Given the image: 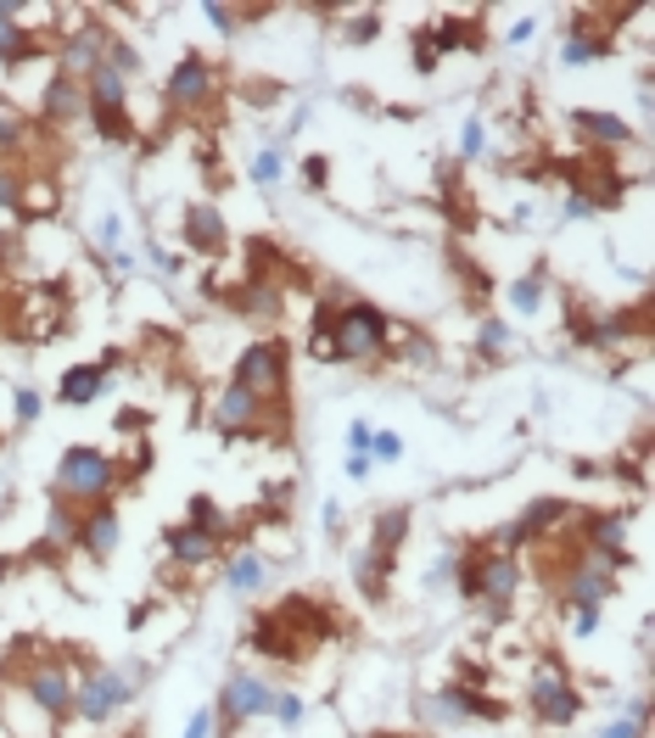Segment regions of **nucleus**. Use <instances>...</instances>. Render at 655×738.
<instances>
[{
  "label": "nucleus",
  "mask_w": 655,
  "mask_h": 738,
  "mask_svg": "<svg viewBox=\"0 0 655 738\" xmlns=\"http://www.w3.org/2000/svg\"><path fill=\"white\" fill-rule=\"evenodd\" d=\"M331 336H336L331 347H336L342 358H370V353H381V342H386V319H381L370 302H354V308L336 313Z\"/></svg>",
  "instance_id": "f257e3e1"
},
{
  "label": "nucleus",
  "mask_w": 655,
  "mask_h": 738,
  "mask_svg": "<svg viewBox=\"0 0 655 738\" xmlns=\"http://www.w3.org/2000/svg\"><path fill=\"white\" fill-rule=\"evenodd\" d=\"M112 481H118V470L107 465V459H101L96 448H68V453H62L57 487H62L68 498H96V492H107Z\"/></svg>",
  "instance_id": "f03ea898"
},
{
  "label": "nucleus",
  "mask_w": 655,
  "mask_h": 738,
  "mask_svg": "<svg viewBox=\"0 0 655 738\" xmlns=\"http://www.w3.org/2000/svg\"><path fill=\"white\" fill-rule=\"evenodd\" d=\"M515 582H521V565L510 560V554H488V560H470V571H465V593H470V598H488L493 610H504V605H510Z\"/></svg>",
  "instance_id": "7ed1b4c3"
},
{
  "label": "nucleus",
  "mask_w": 655,
  "mask_h": 738,
  "mask_svg": "<svg viewBox=\"0 0 655 738\" xmlns=\"http://www.w3.org/2000/svg\"><path fill=\"white\" fill-rule=\"evenodd\" d=\"M280 381H286V364H280V347L275 342H258V347L241 353V364H236V386L241 392L269 397V392H280Z\"/></svg>",
  "instance_id": "20e7f679"
},
{
  "label": "nucleus",
  "mask_w": 655,
  "mask_h": 738,
  "mask_svg": "<svg viewBox=\"0 0 655 738\" xmlns=\"http://www.w3.org/2000/svg\"><path fill=\"white\" fill-rule=\"evenodd\" d=\"M135 694H129V677H112V671H96V677H84L79 682V694H73V705H79V716L84 722H107L118 705H129Z\"/></svg>",
  "instance_id": "39448f33"
},
{
  "label": "nucleus",
  "mask_w": 655,
  "mask_h": 738,
  "mask_svg": "<svg viewBox=\"0 0 655 738\" xmlns=\"http://www.w3.org/2000/svg\"><path fill=\"white\" fill-rule=\"evenodd\" d=\"M207 96H213V68L202 57H185L180 68L168 73V101L174 107H202Z\"/></svg>",
  "instance_id": "423d86ee"
},
{
  "label": "nucleus",
  "mask_w": 655,
  "mask_h": 738,
  "mask_svg": "<svg viewBox=\"0 0 655 738\" xmlns=\"http://www.w3.org/2000/svg\"><path fill=\"white\" fill-rule=\"evenodd\" d=\"M610 587H617V576H610V565L594 554V560H583V565L572 571V582H565V605H583V610H588V605H599Z\"/></svg>",
  "instance_id": "0eeeda50"
},
{
  "label": "nucleus",
  "mask_w": 655,
  "mask_h": 738,
  "mask_svg": "<svg viewBox=\"0 0 655 738\" xmlns=\"http://www.w3.org/2000/svg\"><path fill=\"white\" fill-rule=\"evenodd\" d=\"M533 711H538L544 722H572V716L583 711V700L572 694V682H560V677H538V682H533Z\"/></svg>",
  "instance_id": "6e6552de"
},
{
  "label": "nucleus",
  "mask_w": 655,
  "mask_h": 738,
  "mask_svg": "<svg viewBox=\"0 0 655 738\" xmlns=\"http://www.w3.org/2000/svg\"><path fill=\"white\" fill-rule=\"evenodd\" d=\"M28 700L39 711H51V716H68L73 711V688H68V677L57 666H39V671H28Z\"/></svg>",
  "instance_id": "1a4fd4ad"
},
{
  "label": "nucleus",
  "mask_w": 655,
  "mask_h": 738,
  "mask_svg": "<svg viewBox=\"0 0 655 738\" xmlns=\"http://www.w3.org/2000/svg\"><path fill=\"white\" fill-rule=\"evenodd\" d=\"M185 241L196 252H218V247H225V218H218L213 202H191L185 207Z\"/></svg>",
  "instance_id": "9d476101"
},
{
  "label": "nucleus",
  "mask_w": 655,
  "mask_h": 738,
  "mask_svg": "<svg viewBox=\"0 0 655 738\" xmlns=\"http://www.w3.org/2000/svg\"><path fill=\"white\" fill-rule=\"evenodd\" d=\"M258 408H264V397L230 386L225 397L213 403V426H218V431H247V426H258Z\"/></svg>",
  "instance_id": "9b49d317"
},
{
  "label": "nucleus",
  "mask_w": 655,
  "mask_h": 738,
  "mask_svg": "<svg viewBox=\"0 0 655 738\" xmlns=\"http://www.w3.org/2000/svg\"><path fill=\"white\" fill-rule=\"evenodd\" d=\"M275 711V688H264L258 677H236L225 694V716H264Z\"/></svg>",
  "instance_id": "f8f14e48"
},
{
  "label": "nucleus",
  "mask_w": 655,
  "mask_h": 738,
  "mask_svg": "<svg viewBox=\"0 0 655 738\" xmlns=\"http://www.w3.org/2000/svg\"><path fill=\"white\" fill-rule=\"evenodd\" d=\"M79 543L96 554V560H107V554L118 548V510H96V515H84L79 526Z\"/></svg>",
  "instance_id": "ddd939ff"
},
{
  "label": "nucleus",
  "mask_w": 655,
  "mask_h": 738,
  "mask_svg": "<svg viewBox=\"0 0 655 738\" xmlns=\"http://www.w3.org/2000/svg\"><path fill=\"white\" fill-rule=\"evenodd\" d=\"M101 62H107V57H101V34L90 28V34H79V39L68 45V57H62V68H68V73H62V79H79V73L90 79Z\"/></svg>",
  "instance_id": "4468645a"
},
{
  "label": "nucleus",
  "mask_w": 655,
  "mask_h": 738,
  "mask_svg": "<svg viewBox=\"0 0 655 738\" xmlns=\"http://www.w3.org/2000/svg\"><path fill=\"white\" fill-rule=\"evenodd\" d=\"M168 554H174L180 565H202V560H213V537L196 532V526H174V532H168Z\"/></svg>",
  "instance_id": "2eb2a0df"
},
{
  "label": "nucleus",
  "mask_w": 655,
  "mask_h": 738,
  "mask_svg": "<svg viewBox=\"0 0 655 738\" xmlns=\"http://www.w3.org/2000/svg\"><path fill=\"white\" fill-rule=\"evenodd\" d=\"M101 386H107V369H101V364L68 369V381H62V403H90V397H96Z\"/></svg>",
  "instance_id": "dca6fc26"
},
{
  "label": "nucleus",
  "mask_w": 655,
  "mask_h": 738,
  "mask_svg": "<svg viewBox=\"0 0 655 738\" xmlns=\"http://www.w3.org/2000/svg\"><path fill=\"white\" fill-rule=\"evenodd\" d=\"M572 123H577L583 134H594V141H610V146H622V141H628V123H622V118H610V112H594V107L572 112Z\"/></svg>",
  "instance_id": "f3484780"
},
{
  "label": "nucleus",
  "mask_w": 655,
  "mask_h": 738,
  "mask_svg": "<svg viewBox=\"0 0 655 738\" xmlns=\"http://www.w3.org/2000/svg\"><path fill=\"white\" fill-rule=\"evenodd\" d=\"M90 107H123V73L112 62H101L90 73Z\"/></svg>",
  "instance_id": "a211bd4d"
},
{
  "label": "nucleus",
  "mask_w": 655,
  "mask_h": 738,
  "mask_svg": "<svg viewBox=\"0 0 655 738\" xmlns=\"http://www.w3.org/2000/svg\"><path fill=\"white\" fill-rule=\"evenodd\" d=\"M560 515H565V503H555V498H538L533 510L521 515V521H515L504 537H527V532H538V526H549V521H560Z\"/></svg>",
  "instance_id": "6ab92c4d"
},
{
  "label": "nucleus",
  "mask_w": 655,
  "mask_h": 738,
  "mask_svg": "<svg viewBox=\"0 0 655 738\" xmlns=\"http://www.w3.org/2000/svg\"><path fill=\"white\" fill-rule=\"evenodd\" d=\"M264 576H269V565L258 560V554H241V560L230 565V587L236 593H258V587H264Z\"/></svg>",
  "instance_id": "aec40b11"
},
{
  "label": "nucleus",
  "mask_w": 655,
  "mask_h": 738,
  "mask_svg": "<svg viewBox=\"0 0 655 738\" xmlns=\"http://www.w3.org/2000/svg\"><path fill=\"white\" fill-rule=\"evenodd\" d=\"M46 112H51V118H73V112H79V90H73V79H57V84L46 90Z\"/></svg>",
  "instance_id": "412c9836"
},
{
  "label": "nucleus",
  "mask_w": 655,
  "mask_h": 738,
  "mask_svg": "<svg viewBox=\"0 0 655 738\" xmlns=\"http://www.w3.org/2000/svg\"><path fill=\"white\" fill-rule=\"evenodd\" d=\"M594 57H605V39H583V34H572V39H565V51H560L565 68H583V62H594Z\"/></svg>",
  "instance_id": "4be33fe9"
},
{
  "label": "nucleus",
  "mask_w": 655,
  "mask_h": 738,
  "mask_svg": "<svg viewBox=\"0 0 655 738\" xmlns=\"http://www.w3.org/2000/svg\"><path fill=\"white\" fill-rule=\"evenodd\" d=\"M404 532H409V515H404V510H386V515L375 521V548L386 554V548H392V543H398Z\"/></svg>",
  "instance_id": "5701e85b"
},
{
  "label": "nucleus",
  "mask_w": 655,
  "mask_h": 738,
  "mask_svg": "<svg viewBox=\"0 0 655 738\" xmlns=\"http://www.w3.org/2000/svg\"><path fill=\"white\" fill-rule=\"evenodd\" d=\"M90 112H96V129L107 134V141H129V134H135L129 118H123V107H90Z\"/></svg>",
  "instance_id": "b1692460"
},
{
  "label": "nucleus",
  "mask_w": 655,
  "mask_h": 738,
  "mask_svg": "<svg viewBox=\"0 0 655 738\" xmlns=\"http://www.w3.org/2000/svg\"><path fill=\"white\" fill-rule=\"evenodd\" d=\"M191 526L213 537V532H218V526H225V521H218V510H213V503H207V498H191Z\"/></svg>",
  "instance_id": "393cba45"
},
{
  "label": "nucleus",
  "mask_w": 655,
  "mask_h": 738,
  "mask_svg": "<svg viewBox=\"0 0 655 738\" xmlns=\"http://www.w3.org/2000/svg\"><path fill=\"white\" fill-rule=\"evenodd\" d=\"M538 291H544L538 280H515V286H510V302H515L521 313H533V308H538Z\"/></svg>",
  "instance_id": "a878e982"
},
{
  "label": "nucleus",
  "mask_w": 655,
  "mask_h": 738,
  "mask_svg": "<svg viewBox=\"0 0 655 738\" xmlns=\"http://www.w3.org/2000/svg\"><path fill=\"white\" fill-rule=\"evenodd\" d=\"M252 179H258V184H275V179H280V157H275V152L252 157Z\"/></svg>",
  "instance_id": "bb28decb"
},
{
  "label": "nucleus",
  "mask_w": 655,
  "mask_h": 738,
  "mask_svg": "<svg viewBox=\"0 0 655 738\" xmlns=\"http://www.w3.org/2000/svg\"><path fill=\"white\" fill-rule=\"evenodd\" d=\"M370 453H375V459H398V453H404V442L392 437V431H381V437H370Z\"/></svg>",
  "instance_id": "cd10ccee"
},
{
  "label": "nucleus",
  "mask_w": 655,
  "mask_h": 738,
  "mask_svg": "<svg viewBox=\"0 0 655 738\" xmlns=\"http://www.w3.org/2000/svg\"><path fill=\"white\" fill-rule=\"evenodd\" d=\"M68 537H73V515L57 503V510H51V543H68Z\"/></svg>",
  "instance_id": "c85d7f7f"
},
{
  "label": "nucleus",
  "mask_w": 655,
  "mask_h": 738,
  "mask_svg": "<svg viewBox=\"0 0 655 738\" xmlns=\"http://www.w3.org/2000/svg\"><path fill=\"white\" fill-rule=\"evenodd\" d=\"M460 152H465V157L482 152V123H476V118H470V123H465V134H460Z\"/></svg>",
  "instance_id": "c756f323"
},
{
  "label": "nucleus",
  "mask_w": 655,
  "mask_h": 738,
  "mask_svg": "<svg viewBox=\"0 0 655 738\" xmlns=\"http://www.w3.org/2000/svg\"><path fill=\"white\" fill-rule=\"evenodd\" d=\"M275 716H280L286 727H297V722H302V700H291V694H286V700H275Z\"/></svg>",
  "instance_id": "7c9ffc66"
},
{
  "label": "nucleus",
  "mask_w": 655,
  "mask_h": 738,
  "mask_svg": "<svg viewBox=\"0 0 655 738\" xmlns=\"http://www.w3.org/2000/svg\"><path fill=\"white\" fill-rule=\"evenodd\" d=\"M504 342H510V331L499 325V319H493V325H482V347H488V353H499Z\"/></svg>",
  "instance_id": "2f4dec72"
},
{
  "label": "nucleus",
  "mask_w": 655,
  "mask_h": 738,
  "mask_svg": "<svg viewBox=\"0 0 655 738\" xmlns=\"http://www.w3.org/2000/svg\"><path fill=\"white\" fill-rule=\"evenodd\" d=\"M599 738H639V722H633V716H622V722H610Z\"/></svg>",
  "instance_id": "473e14b6"
},
{
  "label": "nucleus",
  "mask_w": 655,
  "mask_h": 738,
  "mask_svg": "<svg viewBox=\"0 0 655 738\" xmlns=\"http://www.w3.org/2000/svg\"><path fill=\"white\" fill-rule=\"evenodd\" d=\"M207 727H213V711H196L191 727H185V738H207Z\"/></svg>",
  "instance_id": "72a5a7b5"
},
{
  "label": "nucleus",
  "mask_w": 655,
  "mask_h": 738,
  "mask_svg": "<svg viewBox=\"0 0 655 738\" xmlns=\"http://www.w3.org/2000/svg\"><path fill=\"white\" fill-rule=\"evenodd\" d=\"M230 17H236V12H230V6H213V0H207V23H213V28H236V23H230Z\"/></svg>",
  "instance_id": "f704fd0d"
},
{
  "label": "nucleus",
  "mask_w": 655,
  "mask_h": 738,
  "mask_svg": "<svg viewBox=\"0 0 655 738\" xmlns=\"http://www.w3.org/2000/svg\"><path fill=\"white\" fill-rule=\"evenodd\" d=\"M449 576H454V560H437V565H431V571H426V582H431V587H443V582H449Z\"/></svg>",
  "instance_id": "c9c22d12"
},
{
  "label": "nucleus",
  "mask_w": 655,
  "mask_h": 738,
  "mask_svg": "<svg viewBox=\"0 0 655 738\" xmlns=\"http://www.w3.org/2000/svg\"><path fill=\"white\" fill-rule=\"evenodd\" d=\"M34 414H39V397L34 392H17V420H34Z\"/></svg>",
  "instance_id": "e433bc0d"
},
{
  "label": "nucleus",
  "mask_w": 655,
  "mask_h": 738,
  "mask_svg": "<svg viewBox=\"0 0 655 738\" xmlns=\"http://www.w3.org/2000/svg\"><path fill=\"white\" fill-rule=\"evenodd\" d=\"M347 442H354V453H370V426H364V420H359V426H354V431H347Z\"/></svg>",
  "instance_id": "4c0bfd02"
},
{
  "label": "nucleus",
  "mask_w": 655,
  "mask_h": 738,
  "mask_svg": "<svg viewBox=\"0 0 655 738\" xmlns=\"http://www.w3.org/2000/svg\"><path fill=\"white\" fill-rule=\"evenodd\" d=\"M347 476H354V481L370 476V453H354V459H347Z\"/></svg>",
  "instance_id": "58836bf2"
},
{
  "label": "nucleus",
  "mask_w": 655,
  "mask_h": 738,
  "mask_svg": "<svg viewBox=\"0 0 655 738\" xmlns=\"http://www.w3.org/2000/svg\"><path fill=\"white\" fill-rule=\"evenodd\" d=\"M594 627H599V610H594V605H588V610H577V632H583V638H588V632H594Z\"/></svg>",
  "instance_id": "ea45409f"
},
{
  "label": "nucleus",
  "mask_w": 655,
  "mask_h": 738,
  "mask_svg": "<svg viewBox=\"0 0 655 738\" xmlns=\"http://www.w3.org/2000/svg\"><path fill=\"white\" fill-rule=\"evenodd\" d=\"M533 28H538V23H533V17H521V23H515V28H510V39H515V45H527V39H533Z\"/></svg>",
  "instance_id": "a19ab883"
}]
</instances>
